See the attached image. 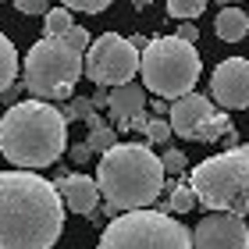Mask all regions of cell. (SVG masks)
<instances>
[{
    "label": "cell",
    "mask_w": 249,
    "mask_h": 249,
    "mask_svg": "<svg viewBox=\"0 0 249 249\" xmlns=\"http://www.w3.org/2000/svg\"><path fill=\"white\" fill-rule=\"evenodd\" d=\"M89 157H93V150H89L86 142H75V146H68V160H71V164H89Z\"/></svg>",
    "instance_id": "obj_27"
},
{
    "label": "cell",
    "mask_w": 249,
    "mask_h": 249,
    "mask_svg": "<svg viewBox=\"0 0 249 249\" xmlns=\"http://www.w3.org/2000/svg\"><path fill=\"white\" fill-rule=\"evenodd\" d=\"M210 100L221 110H246L249 107V61L228 57L210 75Z\"/></svg>",
    "instance_id": "obj_9"
},
{
    "label": "cell",
    "mask_w": 249,
    "mask_h": 249,
    "mask_svg": "<svg viewBox=\"0 0 249 249\" xmlns=\"http://www.w3.org/2000/svg\"><path fill=\"white\" fill-rule=\"evenodd\" d=\"M221 142H224V150H231V146H239V128H228L221 135Z\"/></svg>",
    "instance_id": "obj_30"
},
{
    "label": "cell",
    "mask_w": 249,
    "mask_h": 249,
    "mask_svg": "<svg viewBox=\"0 0 249 249\" xmlns=\"http://www.w3.org/2000/svg\"><path fill=\"white\" fill-rule=\"evenodd\" d=\"M114 0H61V7L68 11H82V15H100V11H107Z\"/></svg>",
    "instance_id": "obj_23"
},
{
    "label": "cell",
    "mask_w": 249,
    "mask_h": 249,
    "mask_svg": "<svg viewBox=\"0 0 249 249\" xmlns=\"http://www.w3.org/2000/svg\"><path fill=\"white\" fill-rule=\"evenodd\" d=\"M64 231V203L36 171H0V249H53Z\"/></svg>",
    "instance_id": "obj_1"
},
{
    "label": "cell",
    "mask_w": 249,
    "mask_h": 249,
    "mask_svg": "<svg viewBox=\"0 0 249 249\" xmlns=\"http://www.w3.org/2000/svg\"><path fill=\"white\" fill-rule=\"evenodd\" d=\"M53 189H57L61 203L75 213H93L96 203H100V189H96L93 178H86V175H61L57 182H53Z\"/></svg>",
    "instance_id": "obj_12"
},
{
    "label": "cell",
    "mask_w": 249,
    "mask_h": 249,
    "mask_svg": "<svg viewBox=\"0 0 249 249\" xmlns=\"http://www.w3.org/2000/svg\"><path fill=\"white\" fill-rule=\"evenodd\" d=\"M96 189L118 213L150 207L164 189L160 157L146 142H114L107 153H100Z\"/></svg>",
    "instance_id": "obj_3"
},
{
    "label": "cell",
    "mask_w": 249,
    "mask_h": 249,
    "mask_svg": "<svg viewBox=\"0 0 249 249\" xmlns=\"http://www.w3.org/2000/svg\"><path fill=\"white\" fill-rule=\"evenodd\" d=\"M0 104H4V100H0Z\"/></svg>",
    "instance_id": "obj_36"
},
{
    "label": "cell",
    "mask_w": 249,
    "mask_h": 249,
    "mask_svg": "<svg viewBox=\"0 0 249 249\" xmlns=\"http://www.w3.org/2000/svg\"><path fill=\"white\" fill-rule=\"evenodd\" d=\"M68 150V121L61 118V107L47 100H21L11 104L0 118V153L15 167L43 171L53 167Z\"/></svg>",
    "instance_id": "obj_2"
},
{
    "label": "cell",
    "mask_w": 249,
    "mask_h": 249,
    "mask_svg": "<svg viewBox=\"0 0 249 249\" xmlns=\"http://www.w3.org/2000/svg\"><path fill=\"white\" fill-rule=\"evenodd\" d=\"M199 71H203V61H199L196 43H185L178 36H153L139 50L142 89H150L153 96L178 100L192 93Z\"/></svg>",
    "instance_id": "obj_5"
},
{
    "label": "cell",
    "mask_w": 249,
    "mask_h": 249,
    "mask_svg": "<svg viewBox=\"0 0 249 249\" xmlns=\"http://www.w3.org/2000/svg\"><path fill=\"white\" fill-rule=\"evenodd\" d=\"M189 189L196 207L207 213H249V142H239L189 171Z\"/></svg>",
    "instance_id": "obj_4"
},
{
    "label": "cell",
    "mask_w": 249,
    "mask_h": 249,
    "mask_svg": "<svg viewBox=\"0 0 249 249\" xmlns=\"http://www.w3.org/2000/svg\"><path fill=\"white\" fill-rule=\"evenodd\" d=\"M221 7H239V0H217Z\"/></svg>",
    "instance_id": "obj_35"
},
{
    "label": "cell",
    "mask_w": 249,
    "mask_h": 249,
    "mask_svg": "<svg viewBox=\"0 0 249 249\" xmlns=\"http://www.w3.org/2000/svg\"><path fill=\"white\" fill-rule=\"evenodd\" d=\"M89 110H93V104H89V96H75L71 104H64V107H61V118H64L68 124H71V121H82V118L89 114Z\"/></svg>",
    "instance_id": "obj_22"
},
{
    "label": "cell",
    "mask_w": 249,
    "mask_h": 249,
    "mask_svg": "<svg viewBox=\"0 0 249 249\" xmlns=\"http://www.w3.org/2000/svg\"><path fill=\"white\" fill-rule=\"evenodd\" d=\"M128 4H132L135 11H146V7H150V4H153V0H128Z\"/></svg>",
    "instance_id": "obj_34"
},
{
    "label": "cell",
    "mask_w": 249,
    "mask_h": 249,
    "mask_svg": "<svg viewBox=\"0 0 249 249\" xmlns=\"http://www.w3.org/2000/svg\"><path fill=\"white\" fill-rule=\"evenodd\" d=\"M192 207H196V196H192L189 182H175V185H171V210H178V213H189Z\"/></svg>",
    "instance_id": "obj_21"
},
{
    "label": "cell",
    "mask_w": 249,
    "mask_h": 249,
    "mask_svg": "<svg viewBox=\"0 0 249 249\" xmlns=\"http://www.w3.org/2000/svg\"><path fill=\"white\" fill-rule=\"evenodd\" d=\"M82 53V75L100 89H114L121 82H132V75H139V50L118 32H104V36L89 39Z\"/></svg>",
    "instance_id": "obj_8"
},
{
    "label": "cell",
    "mask_w": 249,
    "mask_h": 249,
    "mask_svg": "<svg viewBox=\"0 0 249 249\" xmlns=\"http://www.w3.org/2000/svg\"><path fill=\"white\" fill-rule=\"evenodd\" d=\"M15 7L21 11V15H47L50 0H15Z\"/></svg>",
    "instance_id": "obj_26"
},
{
    "label": "cell",
    "mask_w": 249,
    "mask_h": 249,
    "mask_svg": "<svg viewBox=\"0 0 249 249\" xmlns=\"http://www.w3.org/2000/svg\"><path fill=\"white\" fill-rule=\"evenodd\" d=\"M178 39H185V43H196L199 39V29L192 25V21H182V25H178V32H175Z\"/></svg>",
    "instance_id": "obj_28"
},
{
    "label": "cell",
    "mask_w": 249,
    "mask_h": 249,
    "mask_svg": "<svg viewBox=\"0 0 249 249\" xmlns=\"http://www.w3.org/2000/svg\"><path fill=\"white\" fill-rule=\"evenodd\" d=\"M231 128V121H228V114H224V110H213V114L207 118L196 128V135H192V142H217L224 132Z\"/></svg>",
    "instance_id": "obj_16"
},
{
    "label": "cell",
    "mask_w": 249,
    "mask_h": 249,
    "mask_svg": "<svg viewBox=\"0 0 249 249\" xmlns=\"http://www.w3.org/2000/svg\"><path fill=\"white\" fill-rule=\"evenodd\" d=\"M146 110V89L135 86V82H121L114 89H107V114L114 121H124L132 114Z\"/></svg>",
    "instance_id": "obj_13"
},
{
    "label": "cell",
    "mask_w": 249,
    "mask_h": 249,
    "mask_svg": "<svg viewBox=\"0 0 249 249\" xmlns=\"http://www.w3.org/2000/svg\"><path fill=\"white\" fill-rule=\"evenodd\" d=\"M61 39H64V43H68V47H71V50H78V53H82V50L89 47V32H86L82 25H68Z\"/></svg>",
    "instance_id": "obj_25"
},
{
    "label": "cell",
    "mask_w": 249,
    "mask_h": 249,
    "mask_svg": "<svg viewBox=\"0 0 249 249\" xmlns=\"http://www.w3.org/2000/svg\"><path fill=\"white\" fill-rule=\"evenodd\" d=\"M213 110H217L213 100L199 96V93H185V96L171 100V107H167V124H171V132H178V139H192L196 128L213 114Z\"/></svg>",
    "instance_id": "obj_11"
},
{
    "label": "cell",
    "mask_w": 249,
    "mask_h": 249,
    "mask_svg": "<svg viewBox=\"0 0 249 249\" xmlns=\"http://www.w3.org/2000/svg\"><path fill=\"white\" fill-rule=\"evenodd\" d=\"M142 135L150 139L153 146H164L167 139H171V124H167V118H146V128H142Z\"/></svg>",
    "instance_id": "obj_20"
},
{
    "label": "cell",
    "mask_w": 249,
    "mask_h": 249,
    "mask_svg": "<svg viewBox=\"0 0 249 249\" xmlns=\"http://www.w3.org/2000/svg\"><path fill=\"white\" fill-rule=\"evenodd\" d=\"M128 43H132V47H135V50H142V47H146V43H150V36H142V32H135V36H128Z\"/></svg>",
    "instance_id": "obj_32"
},
{
    "label": "cell",
    "mask_w": 249,
    "mask_h": 249,
    "mask_svg": "<svg viewBox=\"0 0 249 249\" xmlns=\"http://www.w3.org/2000/svg\"><path fill=\"white\" fill-rule=\"evenodd\" d=\"M160 167H164V175H182L185 167H189V157H185L182 150H167V153L160 157Z\"/></svg>",
    "instance_id": "obj_24"
},
{
    "label": "cell",
    "mask_w": 249,
    "mask_h": 249,
    "mask_svg": "<svg viewBox=\"0 0 249 249\" xmlns=\"http://www.w3.org/2000/svg\"><path fill=\"white\" fill-rule=\"evenodd\" d=\"M68 25H75L68 7H47V15H43V29H47V36H64Z\"/></svg>",
    "instance_id": "obj_19"
},
{
    "label": "cell",
    "mask_w": 249,
    "mask_h": 249,
    "mask_svg": "<svg viewBox=\"0 0 249 249\" xmlns=\"http://www.w3.org/2000/svg\"><path fill=\"white\" fill-rule=\"evenodd\" d=\"M15 75H18V50H15V43L0 32V93L15 82Z\"/></svg>",
    "instance_id": "obj_15"
},
{
    "label": "cell",
    "mask_w": 249,
    "mask_h": 249,
    "mask_svg": "<svg viewBox=\"0 0 249 249\" xmlns=\"http://www.w3.org/2000/svg\"><path fill=\"white\" fill-rule=\"evenodd\" d=\"M21 75V86L36 100H68L82 78V53L71 50L61 36H43L36 47H29Z\"/></svg>",
    "instance_id": "obj_6"
},
{
    "label": "cell",
    "mask_w": 249,
    "mask_h": 249,
    "mask_svg": "<svg viewBox=\"0 0 249 249\" xmlns=\"http://www.w3.org/2000/svg\"><path fill=\"white\" fill-rule=\"evenodd\" d=\"M189 235L192 249H249V224L235 213H207Z\"/></svg>",
    "instance_id": "obj_10"
},
{
    "label": "cell",
    "mask_w": 249,
    "mask_h": 249,
    "mask_svg": "<svg viewBox=\"0 0 249 249\" xmlns=\"http://www.w3.org/2000/svg\"><path fill=\"white\" fill-rule=\"evenodd\" d=\"M114 142H118V132L110 128L107 121H104V124H96V128H89V135H86V146H89L93 153H107Z\"/></svg>",
    "instance_id": "obj_18"
},
{
    "label": "cell",
    "mask_w": 249,
    "mask_h": 249,
    "mask_svg": "<svg viewBox=\"0 0 249 249\" xmlns=\"http://www.w3.org/2000/svg\"><path fill=\"white\" fill-rule=\"evenodd\" d=\"M167 107H171V100L157 96V100H153V118H167Z\"/></svg>",
    "instance_id": "obj_29"
},
{
    "label": "cell",
    "mask_w": 249,
    "mask_h": 249,
    "mask_svg": "<svg viewBox=\"0 0 249 249\" xmlns=\"http://www.w3.org/2000/svg\"><path fill=\"white\" fill-rule=\"evenodd\" d=\"M82 121H86V128H96V124H104V118H100L96 110H89V114H86Z\"/></svg>",
    "instance_id": "obj_33"
},
{
    "label": "cell",
    "mask_w": 249,
    "mask_h": 249,
    "mask_svg": "<svg viewBox=\"0 0 249 249\" xmlns=\"http://www.w3.org/2000/svg\"><path fill=\"white\" fill-rule=\"evenodd\" d=\"M167 4V15H171L175 21L182 18V21H192V18H199L203 11H207L210 0H164Z\"/></svg>",
    "instance_id": "obj_17"
},
{
    "label": "cell",
    "mask_w": 249,
    "mask_h": 249,
    "mask_svg": "<svg viewBox=\"0 0 249 249\" xmlns=\"http://www.w3.org/2000/svg\"><path fill=\"white\" fill-rule=\"evenodd\" d=\"M96 249H192V235L178 217L160 210H124L104 228Z\"/></svg>",
    "instance_id": "obj_7"
},
{
    "label": "cell",
    "mask_w": 249,
    "mask_h": 249,
    "mask_svg": "<svg viewBox=\"0 0 249 249\" xmlns=\"http://www.w3.org/2000/svg\"><path fill=\"white\" fill-rule=\"evenodd\" d=\"M89 104H93V110H100V107H107V89H96V93L89 96Z\"/></svg>",
    "instance_id": "obj_31"
},
{
    "label": "cell",
    "mask_w": 249,
    "mask_h": 249,
    "mask_svg": "<svg viewBox=\"0 0 249 249\" xmlns=\"http://www.w3.org/2000/svg\"><path fill=\"white\" fill-rule=\"evenodd\" d=\"M213 32H217V39H224V43H239L249 32V15L242 7H221V15L213 18Z\"/></svg>",
    "instance_id": "obj_14"
}]
</instances>
